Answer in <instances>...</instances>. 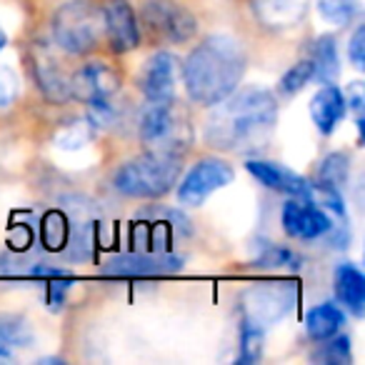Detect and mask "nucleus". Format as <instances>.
Listing matches in <instances>:
<instances>
[{
  "instance_id": "1",
  "label": "nucleus",
  "mask_w": 365,
  "mask_h": 365,
  "mask_svg": "<svg viewBox=\"0 0 365 365\" xmlns=\"http://www.w3.org/2000/svg\"><path fill=\"white\" fill-rule=\"evenodd\" d=\"M278 120V101L263 88H235L218 103L205 128V140L218 150H255L273 133Z\"/></svg>"
},
{
  "instance_id": "2",
  "label": "nucleus",
  "mask_w": 365,
  "mask_h": 365,
  "mask_svg": "<svg viewBox=\"0 0 365 365\" xmlns=\"http://www.w3.org/2000/svg\"><path fill=\"white\" fill-rule=\"evenodd\" d=\"M243 48L230 36H210L190 51L182 66V83L190 101L198 106H218L240 86L245 76Z\"/></svg>"
},
{
  "instance_id": "3",
  "label": "nucleus",
  "mask_w": 365,
  "mask_h": 365,
  "mask_svg": "<svg viewBox=\"0 0 365 365\" xmlns=\"http://www.w3.org/2000/svg\"><path fill=\"white\" fill-rule=\"evenodd\" d=\"M53 41L63 53L88 56L106 41V11L91 0H71L53 18Z\"/></svg>"
},
{
  "instance_id": "4",
  "label": "nucleus",
  "mask_w": 365,
  "mask_h": 365,
  "mask_svg": "<svg viewBox=\"0 0 365 365\" xmlns=\"http://www.w3.org/2000/svg\"><path fill=\"white\" fill-rule=\"evenodd\" d=\"M180 178V155H163V153H145V155L128 160L118 168L115 188L128 198H160L170 193V188Z\"/></svg>"
},
{
  "instance_id": "5",
  "label": "nucleus",
  "mask_w": 365,
  "mask_h": 365,
  "mask_svg": "<svg viewBox=\"0 0 365 365\" xmlns=\"http://www.w3.org/2000/svg\"><path fill=\"white\" fill-rule=\"evenodd\" d=\"M190 120L175 101L150 103L140 118V140L148 153L182 155L190 145Z\"/></svg>"
},
{
  "instance_id": "6",
  "label": "nucleus",
  "mask_w": 365,
  "mask_h": 365,
  "mask_svg": "<svg viewBox=\"0 0 365 365\" xmlns=\"http://www.w3.org/2000/svg\"><path fill=\"white\" fill-rule=\"evenodd\" d=\"M295 303L293 288L280 283L255 285L243 293V325L258 330H268L278 323Z\"/></svg>"
},
{
  "instance_id": "7",
  "label": "nucleus",
  "mask_w": 365,
  "mask_h": 365,
  "mask_svg": "<svg viewBox=\"0 0 365 365\" xmlns=\"http://www.w3.org/2000/svg\"><path fill=\"white\" fill-rule=\"evenodd\" d=\"M233 168L225 160L218 158H205V160L195 163L185 178L178 182V200L182 205H190V208H198L203 205L215 190L225 188L228 182H233Z\"/></svg>"
},
{
  "instance_id": "8",
  "label": "nucleus",
  "mask_w": 365,
  "mask_h": 365,
  "mask_svg": "<svg viewBox=\"0 0 365 365\" xmlns=\"http://www.w3.org/2000/svg\"><path fill=\"white\" fill-rule=\"evenodd\" d=\"M143 23L150 33L170 43L190 41L198 31L193 13L178 3H170V0H148L143 6Z\"/></svg>"
},
{
  "instance_id": "9",
  "label": "nucleus",
  "mask_w": 365,
  "mask_h": 365,
  "mask_svg": "<svg viewBox=\"0 0 365 365\" xmlns=\"http://www.w3.org/2000/svg\"><path fill=\"white\" fill-rule=\"evenodd\" d=\"M280 220H283V230L295 240H318L333 230L330 213L310 198L288 200Z\"/></svg>"
},
{
  "instance_id": "10",
  "label": "nucleus",
  "mask_w": 365,
  "mask_h": 365,
  "mask_svg": "<svg viewBox=\"0 0 365 365\" xmlns=\"http://www.w3.org/2000/svg\"><path fill=\"white\" fill-rule=\"evenodd\" d=\"M120 88V76L106 63H86L71 76V96L86 106L113 101Z\"/></svg>"
},
{
  "instance_id": "11",
  "label": "nucleus",
  "mask_w": 365,
  "mask_h": 365,
  "mask_svg": "<svg viewBox=\"0 0 365 365\" xmlns=\"http://www.w3.org/2000/svg\"><path fill=\"white\" fill-rule=\"evenodd\" d=\"M180 265L182 260L170 253H128L108 260L103 273L110 278H160L178 273Z\"/></svg>"
},
{
  "instance_id": "12",
  "label": "nucleus",
  "mask_w": 365,
  "mask_h": 365,
  "mask_svg": "<svg viewBox=\"0 0 365 365\" xmlns=\"http://www.w3.org/2000/svg\"><path fill=\"white\" fill-rule=\"evenodd\" d=\"M178 73H180V63L173 53H155L145 61L138 78V86H140L143 96L150 103L160 101H173L178 86Z\"/></svg>"
},
{
  "instance_id": "13",
  "label": "nucleus",
  "mask_w": 365,
  "mask_h": 365,
  "mask_svg": "<svg viewBox=\"0 0 365 365\" xmlns=\"http://www.w3.org/2000/svg\"><path fill=\"white\" fill-rule=\"evenodd\" d=\"M103 11H106V38L113 46V51L125 53L138 48L140 28H138V18L130 3L128 0H108Z\"/></svg>"
},
{
  "instance_id": "14",
  "label": "nucleus",
  "mask_w": 365,
  "mask_h": 365,
  "mask_svg": "<svg viewBox=\"0 0 365 365\" xmlns=\"http://www.w3.org/2000/svg\"><path fill=\"white\" fill-rule=\"evenodd\" d=\"M248 173L260 180L265 188L270 190H278V193H285L290 198H310V180H305L303 175L298 173L288 170V168L278 165V163H270V160H248L245 163Z\"/></svg>"
},
{
  "instance_id": "15",
  "label": "nucleus",
  "mask_w": 365,
  "mask_h": 365,
  "mask_svg": "<svg viewBox=\"0 0 365 365\" xmlns=\"http://www.w3.org/2000/svg\"><path fill=\"white\" fill-rule=\"evenodd\" d=\"M33 63V76L41 91L46 93L51 101L61 103L71 98V76L63 71V66L46 51V48H36L31 56Z\"/></svg>"
},
{
  "instance_id": "16",
  "label": "nucleus",
  "mask_w": 365,
  "mask_h": 365,
  "mask_svg": "<svg viewBox=\"0 0 365 365\" xmlns=\"http://www.w3.org/2000/svg\"><path fill=\"white\" fill-rule=\"evenodd\" d=\"M345 113H348V106H345L343 91L330 86V83H325L310 101V115H313L315 125L323 135H330L343 123Z\"/></svg>"
},
{
  "instance_id": "17",
  "label": "nucleus",
  "mask_w": 365,
  "mask_h": 365,
  "mask_svg": "<svg viewBox=\"0 0 365 365\" xmlns=\"http://www.w3.org/2000/svg\"><path fill=\"white\" fill-rule=\"evenodd\" d=\"M333 288L338 300L353 315L365 313V275L353 263H340L333 275Z\"/></svg>"
},
{
  "instance_id": "18",
  "label": "nucleus",
  "mask_w": 365,
  "mask_h": 365,
  "mask_svg": "<svg viewBox=\"0 0 365 365\" xmlns=\"http://www.w3.org/2000/svg\"><path fill=\"white\" fill-rule=\"evenodd\" d=\"M253 11L263 26L290 28L303 18L305 0H253Z\"/></svg>"
},
{
  "instance_id": "19",
  "label": "nucleus",
  "mask_w": 365,
  "mask_h": 365,
  "mask_svg": "<svg viewBox=\"0 0 365 365\" xmlns=\"http://www.w3.org/2000/svg\"><path fill=\"white\" fill-rule=\"evenodd\" d=\"M345 323V313L335 303H320L305 318V330L313 340H328L333 335H338V330Z\"/></svg>"
},
{
  "instance_id": "20",
  "label": "nucleus",
  "mask_w": 365,
  "mask_h": 365,
  "mask_svg": "<svg viewBox=\"0 0 365 365\" xmlns=\"http://www.w3.org/2000/svg\"><path fill=\"white\" fill-rule=\"evenodd\" d=\"M33 343V330L21 315H0V360H11L13 350Z\"/></svg>"
},
{
  "instance_id": "21",
  "label": "nucleus",
  "mask_w": 365,
  "mask_h": 365,
  "mask_svg": "<svg viewBox=\"0 0 365 365\" xmlns=\"http://www.w3.org/2000/svg\"><path fill=\"white\" fill-rule=\"evenodd\" d=\"M310 63H313V78L320 83H333L340 71L338 61V46L330 36H320L313 43V53H310Z\"/></svg>"
},
{
  "instance_id": "22",
  "label": "nucleus",
  "mask_w": 365,
  "mask_h": 365,
  "mask_svg": "<svg viewBox=\"0 0 365 365\" xmlns=\"http://www.w3.org/2000/svg\"><path fill=\"white\" fill-rule=\"evenodd\" d=\"M348 163H350L348 155H343V153H333V155H328L323 163H320L315 185L333 190V193H343L345 182H348Z\"/></svg>"
},
{
  "instance_id": "23",
  "label": "nucleus",
  "mask_w": 365,
  "mask_h": 365,
  "mask_svg": "<svg viewBox=\"0 0 365 365\" xmlns=\"http://www.w3.org/2000/svg\"><path fill=\"white\" fill-rule=\"evenodd\" d=\"M318 11L333 26H348L358 18L360 0H318Z\"/></svg>"
},
{
  "instance_id": "24",
  "label": "nucleus",
  "mask_w": 365,
  "mask_h": 365,
  "mask_svg": "<svg viewBox=\"0 0 365 365\" xmlns=\"http://www.w3.org/2000/svg\"><path fill=\"white\" fill-rule=\"evenodd\" d=\"M43 245L48 250H63L68 245V220L58 210L43 215Z\"/></svg>"
},
{
  "instance_id": "25",
  "label": "nucleus",
  "mask_w": 365,
  "mask_h": 365,
  "mask_svg": "<svg viewBox=\"0 0 365 365\" xmlns=\"http://www.w3.org/2000/svg\"><path fill=\"white\" fill-rule=\"evenodd\" d=\"M318 353H313L315 363H328V365H345L350 363V338L348 335H338V338L323 340Z\"/></svg>"
},
{
  "instance_id": "26",
  "label": "nucleus",
  "mask_w": 365,
  "mask_h": 365,
  "mask_svg": "<svg viewBox=\"0 0 365 365\" xmlns=\"http://www.w3.org/2000/svg\"><path fill=\"white\" fill-rule=\"evenodd\" d=\"M308 81H313V63H310V58H308V61L295 63V66L290 68L283 78H280L278 91L283 93V96H295L298 91H303Z\"/></svg>"
},
{
  "instance_id": "27",
  "label": "nucleus",
  "mask_w": 365,
  "mask_h": 365,
  "mask_svg": "<svg viewBox=\"0 0 365 365\" xmlns=\"http://www.w3.org/2000/svg\"><path fill=\"white\" fill-rule=\"evenodd\" d=\"M260 268H298L300 258L288 248H280V245H268L263 250V255L258 258Z\"/></svg>"
},
{
  "instance_id": "28",
  "label": "nucleus",
  "mask_w": 365,
  "mask_h": 365,
  "mask_svg": "<svg viewBox=\"0 0 365 365\" xmlns=\"http://www.w3.org/2000/svg\"><path fill=\"white\" fill-rule=\"evenodd\" d=\"M263 335H265V330L243 325V345H240V355H238L240 363H243V360L245 363H250V360L260 358V343H263Z\"/></svg>"
},
{
  "instance_id": "29",
  "label": "nucleus",
  "mask_w": 365,
  "mask_h": 365,
  "mask_svg": "<svg viewBox=\"0 0 365 365\" xmlns=\"http://www.w3.org/2000/svg\"><path fill=\"white\" fill-rule=\"evenodd\" d=\"M345 96V106L353 108L355 120H358V128L363 130V106H365V96H363V83H350Z\"/></svg>"
},
{
  "instance_id": "30",
  "label": "nucleus",
  "mask_w": 365,
  "mask_h": 365,
  "mask_svg": "<svg viewBox=\"0 0 365 365\" xmlns=\"http://www.w3.org/2000/svg\"><path fill=\"white\" fill-rule=\"evenodd\" d=\"M18 96V78L11 71L0 68V108H8Z\"/></svg>"
},
{
  "instance_id": "31",
  "label": "nucleus",
  "mask_w": 365,
  "mask_h": 365,
  "mask_svg": "<svg viewBox=\"0 0 365 365\" xmlns=\"http://www.w3.org/2000/svg\"><path fill=\"white\" fill-rule=\"evenodd\" d=\"M363 51H365V28L363 26H358L355 28V33H353V38H350V43H348V58H350V63H353L358 71H363V63H365V58H363Z\"/></svg>"
},
{
  "instance_id": "32",
  "label": "nucleus",
  "mask_w": 365,
  "mask_h": 365,
  "mask_svg": "<svg viewBox=\"0 0 365 365\" xmlns=\"http://www.w3.org/2000/svg\"><path fill=\"white\" fill-rule=\"evenodd\" d=\"M6 43H8V36L3 31H0V51H3V48H6Z\"/></svg>"
}]
</instances>
